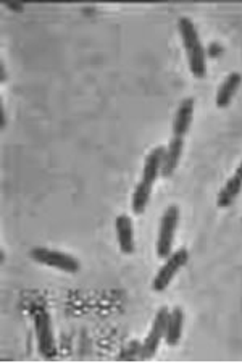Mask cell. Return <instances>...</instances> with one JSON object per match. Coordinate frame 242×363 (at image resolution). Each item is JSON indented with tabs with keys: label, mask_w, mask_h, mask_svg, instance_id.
<instances>
[{
	"label": "cell",
	"mask_w": 242,
	"mask_h": 363,
	"mask_svg": "<svg viewBox=\"0 0 242 363\" xmlns=\"http://www.w3.org/2000/svg\"><path fill=\"white\" fill-rule=\"evenodd\" d=\"M234 174H238V177L242 179V162L239 163V167H238V169H236Z\"/></svg>",
	"instance_id": "cell-17"
},
{
	"label": "cell",
	"mask_w": 242,
	"mask_h": 363,
	"mask_svg": "<svg viewBox=\"0 0 242 363\" xmlns=\"http://www.w3.org/2000/svg\"><path fill=\"white\" fill-rule=\"evenodd\" d=\"M7 7L11 10H18V11H23V9H25V7H21V5H15V4H7Z\"/></svg>",
	"instance_id": "cell-16"
},
{
	"label": "cell",
	"mask_w": 242,
	"mask_h": 363,
	"mask_svg": "<svg viewBox=\"0 0 242 363\" xmlns=\"http://www.w3.org/2000/svg\"><path fill=\"white\" fill-rule=\"evenodd\" d=\"M182 326H185V313L181 307H175L170 310L167 333H165V341L168 345H178L182 336Z\"/></svg>",
	"instance_id": "cell-12"
},
{
	"label": "cell",
	"mask_w": 242,
	"mask_h": 363,
	"mask_svg": "<svg viewBox=\"0 0 242 363\" xmlns=\"http://www.w3.org/2000/svg\"><path fill=\"white\" fill-rule=\"evenodd\" d=\"M152 187H153V186L144 183V181H139V183L136 184L134 192H133V199H131L133 212H134L136 215L144 213L147 203H149V201H150Z\"/></svg>",
	"instance_id": "cell-14"
},
{
	"label": "cell",
	"mask_w": 242,
	"mask_h": 363,
	"mask_svg": "<svg viewBox=\"0 0 242 363\" xmlns=\"http://www.w3.org/2000/svg\"><path fill=\"white\" fill-rule=\"evenodd\" d=\"M178 223H180V207L173 203L165 210L160 221V228H158L155 249H157V255L160 257V259H167L171 252H173L175 233L178 230Z\"/></svg>",
	"instance_id": "cell-3"
},
{
	"label": "cell",
	"mask_w": 242,
	"mask_h": 363,
	"mask_svg": "<svg viewBox=\"0 0 242 363\" xmlns=\"http://www.w3.org/2000/svg\"><path fill=\"white\" fill-rule=\"evenodd\" d=\"M163 155H165L163 145H158V147L152 149L149 154H147L145 162H144V169H143V178H141V181H144V183L153 186L157 178L160 177Z\"/></svg>",
	"instance_id": "cell-9"
},
{
	"label": "cell",
	"mask_w": 242,
	"mask_h": 363,
	"mask_svg": "<svg viewBox=\"0 0 242 363\" xmlns=\"http://www.w3.org/2000/svg\"><path fill=\"white\" fill-rule=\"evenodd\" d=\"M205 52H207V54H209L210 57H216V55H220L221 52H223V47H221L220 43H211V44L209 45V49H207Z\"/></svg>",
	"instance_id": "cell-15"
},
{
	"label": "cell",
	"mask_w": 242,
	"mask_h": 363,
	"mask_svg": "<svg viewBox=\"0 0 242 363\" xmlns=\"http://www.w3.org/2000/svg\"><path fill=\"white\" fill-rule=\"evenodd\" d=\"M194 104H196V101L192 97H186L181 101L173 120V136L185 138L189 130H191L194 118Z\"/></svg>",
	"instance_id": "cell-7"
},
{
	"label": "cell",
	"mask_w": 242,
	"mask_h": 363,
	"mask_svg": "<svg viewBox=\"0 0 242 363\" xmlns=\"http://www.w3.org/2000/svg\"><path fill=\"white\" fill-rule=\"evenodd\" d=\"M241 83H242V74L241 73H238V72L229 73L226 78H224L221 86L218 87V92H216V97H215L216 107H220V108L228 107V105L231 104V101H233L236 91L239 89Z\"/></svg>",
	"instance_id": "cell-11"
},
{
	"label": "cell",
	"mask_w": 242,
	"mask_h": 363,
	"mask_svg": "<svg viewBox=\"0 0 242 363\" xmlns=\"http://www.w3.org/2000/svg\"><path fill=\"white\" fill-rule=\"evenodd\" d=\"M29 257L34 262L43 263V265L57 268V270L67 272V273H78L79 272V260L76 257L65 254L60 250L47 249V247H34L29 252Z\"/></svg>",
	"instance_id": "cell-4"
},
{
	"label": "cell",
	"mask_w": 242,
	"mask_h": 363,
	"mask_svg": "<svg viewBox=\"0 0 242 363\" xmlns=\"http://www.w3.org/2000/svg\"><path fill=\"white\" fill-rule=\"evenodd\" d=\"M33 318H34V330H36L39 352L43 354L44 359H55L57 344H55L54 331H52L49 313H47V310L44 307H34Z\"/></svg>",
	"instance_id": "cell-2"
},
{
	"label": "cell",
	"mask_w": 242,
	"mask_h": 363,
	"mask_svg": "<svg viewBox=\"0 0 242 363\" xmlns=\"http://www.w3.org/2000/svg\"><path fill=\"white\" fill-rule=\"evenodd\" d=\"M182 149H185V138L173 136V138L170 139L167 149H165L160 177L170 178L171 174L175 173V169L178 168V165H180V160H181V155H182Z\"/></svg>",
	"instance_id": "cell-8"
},
{
	"label": "cell",
	"mask_w": 242,
	"mask_h": 363,
	"mask_svg": "<svg viewBox=\"0 0 242 363\" xmlns=\"http://www.w3.org/2000/svg\"><path fill=\"white\" fill-rule=\"evenodd\" d=\"M115 230L118 244L123 254H133L134 252V234H133V223L128 215H118L115 220Z\"/></svg>",
	"instance_id": "cell-10"
},
{
	"label": "cell",
	"mask_w": 242,
	"mask_h": 363,
	"mask_svg": "<svg viewBox=\"0 0 242 363\" xmlns=\"http://www.w3.org/2000/svg\"><path fill=\"white\" fill-rule=\"evenodd\" d=\"M168 315H170L168 307L158 308L155 318H153L149 336L145 337L144 345H143V359H150V357L155 355L158 345H160L162 339L165 337V333H167Z\"/></svg>",
	"instance_id": "cell-6"
},
{
	"label": "cell",
	"mask_w": 242,
	"mask_h": 363,
	"mask_svg": "<svg viewBox=\"0 0 242 363\" xmlns=\"http://www.w3.org/2000/svg\"><path fill=\"white\" fill-rule=\"evenodd\" d=\"M242 191V179L238 177V174H233L229 178L224 186L220 189L216 196V205L220 208H226L231 205L236 199H238L239 192Z\"/></svg>",
	"instance_id": "cell-13"
},
{
	"label": "cell",
	"mask_w": 242,
	"mask_h": 363,
	"mask_svg": "<svg viewBox=\"0 0 242 363\" xmlns=\"http://www.w3.org/2000/svg\"><path fill=\"white\" fill-rule=\"evenodd\" d=\"M178 31L181 34L182 44H185L186 54H187V63L191 73L196 78L202 79L207 74V52L204 49L202 43H200L197 28L194 21L187 16H181L178 21Z\"/></svg>",
	"instance_id": "cell-1"
},
{
	"label": "cell",
	"mask_w": 242,
	"mask_h": 363,
	"mask_svg": "<svg viewBox=\"0 0 242 363\" xmlns=\"http://www.w3.org/2000/svg\"><path fill=\"white\" fill-rule=\"evenodd\" d=\"M189 260V252L187 249L181 247L178 250L171 252V254L165 259V263L160 267V270L157 272L155 278L152 281V289L157 292L165 291L170 286L171 281L176 277L182 267L186 265Z\"/></svg>",
	"instance_id": "cell-5"
}]
</instances>
